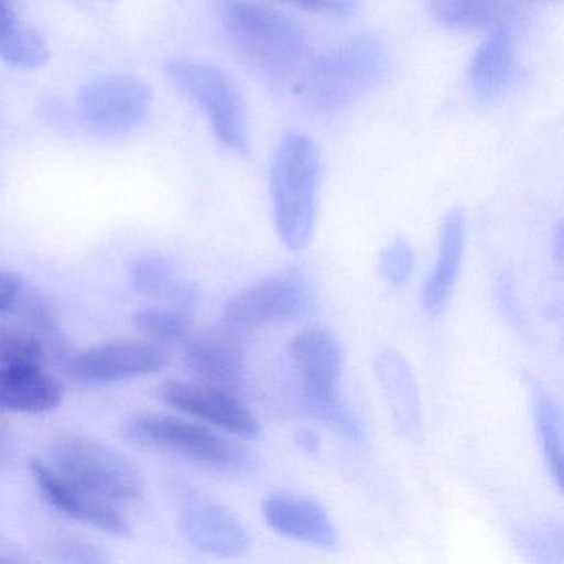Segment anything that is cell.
Here are the masks:
<instances>
[{
	"label": "cell",
	"instance_id": "20",
	"mask_svg": "<svg viewBox=\"0 0 564 564\" xmlns=\"http://www.w3.org/2000/svg\"><path fill=\"white\" fill-rule=\"evenodd\" d=\"M513 41L505 29L491 32L468 65V85L481 98L495 97L507 87L513 72Z\"/></svg>",
	"mask_w": 564,
	"mask_h": 564
},
{
	"label": "cell",
	"instance_id": "3",
	"mask_svg": "<svg viewBox=\"0 0 564 564\" xmlns=\"http://www.w3.org/2000/svg\"><path fill=\"white\" fill-rule=\"evenodd\" d=\"M224 32L234 51L259 70L289 74L306 54L302 28L275 9L246 0L224 6Z\"/></svg>",
	"mask_w": 564,
	"mask_h": 564
},
{
	"label": "cell",
	"instance_id": "23",
	"mask_svg": "<svg viewBox=\"0 0 564 564\" xmlns=\"http://www.w3.org/2000/svg\"><path fill=\"white\" fill-rule=\"evenodd\" d=\"M530 395L534 427L540 435L541 451H543L547 471L554 484L561 487L563 438H561L560 409L541 382L530 381Z\"/></svg>",
	"mask_w": 564,
	"mask_h": 564
},
{
	"label": "cell",
	"instance_id": "13",
	"mask_svg": "<svg viewBox=\"0 0 564 564\" xmlns=\"http://www.w3.org/2000/svg\"><path fill=\"white\" fill-rule=\"evenodd\" d=\"M262 510L267 524L282 536L323 550L338 546L335 523L326 508L313 498L280 491L265 498Z\"/></svg>",
	"mask_w": 564,
	"mask_h": 564
},
{
	"label": "cell",
	"instance_id": "10",
	"mask_svg": "<svg viewBox=\"0 0 564 564\" xmlns=\"http://www.w3.org/2000/svg\"><path fill=\"white\" fill-rule=\"evenodd\" d=\"M290 355L302 379L310 414L341 401L338 382L345 371V352L332 333L322 328L299 333L290 343Z\"/></svg>",
	"mask_w": 564,
	"mask_h": 564
},
{
	"label": "cell",
	"instance_id": "11",
	"mask_svg": "<svg viewBox=\"0 0 564 564\" xmlns=\"http://www.w3.org/2000/svg\"><path fill=\"white\" fill-rule=\"evenodd\" d=\"M158 395L171 408L209 422L237 437L257 441L262 435V427L249 405L219 386L167 381L160 386Z\"/></svg>",
	"mask_w": 564,
	"mask_h": 564
},
{
	"label": "cell",
	"instance_id": "7",
	"mask_svg": "<svg viewBox=\"0 0 564 564\" xmlns=\"http://www.w3.org/2000/svg\"><path fill=\"white\" fill-rule=\"evenodd\" d=\"M313 302L312 285L299 269L265 276L230 296L224 306V325L232 332L302 318Z\"/></svg>",
	"mask_w": 564,
	"mask_h": 564
},
{
	"label": "cell",
	"instance_id": "29",
	"mask_svg": "<svg viewBox=\"0 0 564 564\" xmlns=\"http://www.w3.org/2000/svg\"><path fill=\"white\" fill-rule=\"evenodd\" d=\"M495 300H497L501 315L507 316L511 325L517 326V328H523V313H521L520 303H518L517 295H514V286L513 282H511L510 273L501 272L497 276Z\"/></svg>",
	"mask_w": 564,
	"mask_h": 564
},
{
	"label": "cell",
	"instance_id": "2",
	"mask_svg": "<svg viewBox=\"0 0 564 564\" xmlns=\"http://www.w3.org/2000/svg\"><path fill=\"white\" fill-rule=\"evenodd\" d=\"M388 70L384 44L372 35H355L315 58L303 74L299 90L308 104L322 110H338L375 90Z\"/></svg>",
	"mask_w": 564,
	"mask_h": 564
},
{
	"label": "cell",
	"instance_id": "25",
	"mask_svg": "<svg viewBox=\"0 0 564 564\" xmlns=\"http://www.w3.org/2000/svg\"><path fill=\"white\" fill-rule=\"evenodd\" d=\"M44 343L28 328L0 325V368H44Z\"/></svg>",
	"mask_w": 564,
	"mask_h": 564
},
{
	"label": "cell",
	"instance_id": "30",
	"mask_svg": "<svg viewBox=\"0 0 564 564\" xmlns=\"http://www.w3.org/2000/svg\"><path fill=\"white\" fill-rule=\"evenodd\" d=\"M28 286L24 280L15 273L0 269V313H15Z\"/></svg>",
	"mask_w": 564,
	"mask_h": 564
},
{
	"label": "cell",
	"instance_id": "8",
	"mask_svg": "<svg viewBox=\"0 0 564 564\" xmlns=\"http://www.w3.org/2000/svg\"><path fill=\"white\" fill-rule=\"evenodd\" d=\"M153 90L134 75H108L82 88L78 108L85 123L105 137L124 134L143 123Z\"/></svg>",
	"mask_w": 564,
	"mask_h": 564
},
{
	"label": "cell",
	"instance_id": "21",
	"mask_svg": "<svg viewBox=\"0 0 564 564\" xmlns=\"http://www.w3.org/2000/svg\"><path fill=\"white\" fill-rule=\"evenodd\" d=\"M0 61L22 70H35L48 64L51 48L35 29L14 14L0 22Z\"/></svg>",
	"mask_w": 564,
	"mask_h": 564
},
{
	"label": "cell",
	"instance_id": "24",
	"mask_svg": "<svg viewBox=\"0 0 564 564\" xmlns=\"http://www.w3.org/2000/svg\"><path fill=\"white\" fill-rule=\"evenodd\" d=\"M133 326L141 338L153 345L171 346L184 343L193 332V313L189 306H144L133 315Z\"/></svg>",
	"mask_w": 564,
	"mask_h": 564
},
{
	"label": "cell",
	"instance_id": "33",
	"mask_svg": "<svg viewBox=\"0 0 564 564\" xmlns=\"http://www.w3.org/2000/svg\"><path fill=\"white\" fill-rule=\"evenodd\" d=\"M14 9H12L11 0H0V22L14 15Z\"/></svg>",
	"mask_w": 564,
	"mask_h": 564
},
{
	"label": "cell",
	"instance_id": "6",
	"mask_svg": "<svg viewBox=\"0 0 564 564\" xmlns=\"http://www.w3.org/2000/svg\"><path fill=\"white\" fill-rule=\"evenodd\" d=\"M124 434L140 447L174 455L213 470H239L247 464L242 448L223 435L173 415H134L128 421Z\"/></svg>",
	"mask_w": 564,
	"mask_h": 564
},
{
	"label": "cell",
	"instance_id": "16",
	"mask_svg": "<svg viewBox=\"0 0 564 564\" xmlns=\"http://www.w3.org/2000/svg\"><path fill=\"white\" fill-rule=\"evenodd\" d=\"M232 329H210L191 335L183 343V361L206 384L226 386L239 381L246 369V355Z\"/></svg>",
	"mask_w": 564,
	"mask_h": 564
},
{
	"label": "cell",
	"instance_id": "35",
	"mask_svg": "<svg viewBox=\"0 0 564 564\" xmlns=\"http://www.w3.org/2000/svg\"><path fill=\"white\" fill-rule=\"evenodd\" d=\"M227 2H230V0H227Z\"/></svg>",
	"mask_w": 564,
	"mask_h": 564
},
{
	"label": "cell",
	"instance_id": "9",
	"mask_svg": "<svg viewBox=\"0 0 564 564\" xmlns=\"http://www.w3.org/2000/svg\"><path fill=\"white\" fill-rule=\"evenodd\" d=\"M166 351L147 341H110L78 352L68 362L74 381L85 386H107L128 379L156 375L166 368Z\"/></svg>",
	"mask_w": 564,
	"mask_h": 564
},
{
	"label": "cell",
	"instance_id": "12",
	"mask_svg": "<svg viewBox=\"0 0 564 564\" xmlns=\"http://www.w3.org/2000/svg\"><path fill=\"white\" fill-rule=\"evenodd\" d=\"M32 475L45 500L65 517L90 524L113 536L128 538L133 534L130 521L117 505L75 484L54 465L34 460Z\"/></svg>",
	"mask_w": 564,
	"mask_h": 564
},
{
	"label": "cell",
	"instance_id": "14",
	"mask_svg": "<svg viewBox=\"0 0 564 564\" xmlns=\"http://www.w3.org/2000/svg\"><path fill=\"white\" fill-rule=\"evenodd\" d=\"M184 536L197 550L216 557L249 553L250 536L242 521L219 503H196L181 518Z\"/></svg>",
	"mask_w": 564,
	"mask_h": 564
},
{
	"label": "cell",
	"instance_id": "4",
	"mask_svg": "<svg viewBox=\"0 0 564 564\" xmlns=\"http://www.w3.org/2000/svg\"><path fill=\"white\" fill-rule=\"evenodd\" d=\"M58 471L113 505H133L144 495V480L123 452L90 435L65 432L52 442Z\"/></svg>",
	"mask_w": 564,
	"mask_h": 564
},
{
	"label": "cell",
	"instance_id": "15",
	"mask_svg": "<svg viewBox=\"0 0 564 564\" xmlns=\"http://www.w3.org/2000/svg\"><path fill=\"white\" fill-rule=\"evenodd\" d=\"M376 378L384 392L395 431L414 441L422 431L421 394L411 366L395 349L386 348L372 362Z\"/></svg>",
	"mask_w": 564,
	"mask_h": 564
},
{
	"label": "cell",
	"instance_id": "22",
	"mask_svg": "<svg viewBox=\"0 0 564 564\" xmlns=\"http://www.w3.org/2000/svg\"><path fill=\"white\" fill-rule=\"evenodd\" d=\"M131 285L141 295L166 300L174 305L189 306L194 302V289L180 279L173 267L161 257H143L131 270Z\"/></svg>",
	"mask_w": 564,
	"mask_h": 564
},
{
	"label": "cell",
	"instance_id": "5",
	"mask_svg": "<svg viewBox=\"0 0 564 564\" xmlns=\"http://www.w3.org/2000/svg\"><path fill=\"white\" fill-rule=\"evenodd\" d=\"M171 84L206 115L217 140L236 151H249L246 105L232 78L216 65L191 58H171L164 65Z\"/></svg>",
	"mask_w": 564,
	"mask_h": 564
},
{
	"label": "cell",
	"instance_id": "18",
	"mask_svg": "<svg viewBox=\"0 0 564 564\" xmlns=\"http://www.w3.org/2000/svg\"><path fill=\"white\" fill-rule=\"evenodd\" d=\"M64 399V384L44 368H0V411L45 414Z\"/></svg>",
	"mask_w": 564,
	"mask_h": 564
},
{
	"label": "cell",
	"instance_id": "1",
	"mask_svg": "<svg viewBox=\"0 0 564 564\" xmlns=\"http://www.w3.org/2000/svg\"><path fill=\"white\" fill-rule=\"evenodd\" d=\"M318 148L306 134L283 138L270 171L273 220L283 246L303 250L315 234L318 216Z\"/></svg>",
	"mask_w": 564,
	"mask_h": 564
},
{
	"label": "cell",
	"instance_id": "26",
	"mask_svg": "<svg viewBox=\"0 0 564 564\" xmlns=\"http://www.w3.org/2000/svg\"><path fill=\"white\" fill-rule=\"evenodd\" d=\"M47 551L62 563L108 564L111 561L101 544L74 533H57L48 538Z\"/></svg>",
	"mask_w": 564,
	"mask_h": 564
},
{
	"label": "cell",
	"instance_id": "32",
	"mask_svg": "<svg viewBox=\"0 0 564 564\" xmlns=\"http://www.w3.org/2000/svg\"><path fill=\"white\" fill-rule=\"evenodd\" d=\"M296 445L306 454H316L319 448L318 435L313 434L312 431H300L296 434Z\"/></svg>",
	"mask_w": 564,
	"mask_h": 564
},
{
	"label": "cell",
	"instance_id": "31",
	"mask_svg": "<svg viewBox=\"0 0 564 564\" xmlns=\"http://www.w3.org/2000/svg\"><path fill=\"white\" fill-rule=\"evenodd\" d=\"M12 455H14V438H12L8 425L0 422V470L8 467L9 462L12 460Z\"/></svg>",
	"mask_w": 564,
	"mask_h": 564
},
{
	"label": "cell",
	"instance_id": "34",
	"mask_svg": "<svg viewBox=\"0 0 564 564\" xmlns=\"http://www.w3.org/2000/svg\"><path fill=\"white\" fill-rule=\"evenodd\" d=\"M561 250H563V236H561V226L556 230V260L561 263Z\"/></svg>",
	"mask_w": 564,
	"mask_h": 564
},
{
	"label": "cell",
	"instance_id": "27",
	"mask_svg": "<svg viewBox=\"0 0 564 564\" xmlns=\"http://www.w3.org/2000/svg\"><path fill=\"white\" fill-rule=\"evenodd\" d=\"M415 257L405 240L398 239L382 252L379 272L388 285L402 286L414 273Z\"/></svg>",
	"mask_w": 564,
	"mask_h": 564
},
{
	"label": "cell",
	"instance_id": "19",
	"mask_svg": "<svg viewBox=\"0 0 564 564\" xmlns=\"http://www.w3.org/2000/svg\"><path fill=\"white\" fill-rule=\"evenodd\" d=\"M431 18L452 31H500L513 19L507 0H427Z\"/></svg>",
	"mask_w": 564,
	"mask_h": 564
},
{
	"label": "cell",
	"instance_id": "28",
	"mask_svg": "<svg viewBox=\"0 0 564 564\" xmlns=\"http://www.w3.org/2000/svg\"><path fill=\"white\" fill-rule=\"evenodd\" d=\"M303 11L315 12L328 18H351L359 11L361 0H280Z\"/></svg>",
	"mask_w": 564,
	"mask_h": 564
},
{
	"label": "cell",
	"instance_id": "17",
	"mask_svg": "<svg viewBox=\"0 0 564 564\" xmlns=\"http://www.w3.org/2000/svg\"><path fill=\"white\" fill-rule=\"evenodd\" d=\"M467 246V213L455 207L445 216L438 232V253L434 270L422 289V306L427 315L438 316L447 308L460 273Z\"/></svg>",
	"mask_w": 564,
	"mask_h": 564
}]
</instances>
